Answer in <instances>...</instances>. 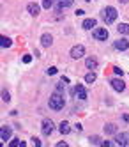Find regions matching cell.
<instances>
[{
  "label": "cell",
  "instance_id": "obj_6",
  "mask_svg": "<svg viewBox=\"0 0 129 147\" xmlns=\"http://www.w3.org/2000/svg\"><path fill=\"white\" fill-rule=\"evenodd\" d=\"M115 142L119 144L120 147H126V145H129V135H127V133H117V138H115Z\"/></svg>",
  "mask_w": 129,
  "mask_h": 147
},
{
  "label": "cell",
  "instance_id": "obj_31",
  "mask_svg": "<svg viewBox=\"0 0 129 147\" xmlns=\"http://www.w3.org/2000/svg\"><path fill=\"white\" fill-rule=\"evenodd\" d=\"M74 129H76V131H81V129H83V128H81V124H80V122H78V124H74Z\"/></svg>",
  "mask_w": 129,
  "mask_h": 147
},
{
  "label": "cell",
  "instance_id": "obj_28",
  "mask_svg": "<svg viewBox=\"0 0 129 147\" xmlns=\"http://www.w3.org/2000/svg\"><path fill=\"white\" fill-rule=\"evenodd\" d=\"M32 144H34V147H41V140H39V138H36V136L32 138Z\"/></svg>",
  "mask_w": 129,
  "mask_h": 147
},
{
  "label": "cell",
  "instance_id": "obj_27",
  "mask_svg": "<svg viewBox=\"0 0 129 147\" xmlns=\"http://www.w3.org/2000/svg\"><path fill=\"white\" fill-rule=\"evenodd\" d=\"M64 83H66V82H62V80H60V83H57V92H62L64 90Z\"/></svg>",
  "mask_w": 129,
  "mask_h": 147
},
{
  "label": "cell",
  "instance_id": "obj_7",
  "mask_svg": "<svg viewBox=\"0 0 129 147\" xmlns=\"http://www.w3.org/2000/svg\"><path fill=\"white\" fill-rule=\"evenodd\" d=\"M94 37L99 41H106L108 39V30L106 28H94Z\"/></svg>",
  "mask_w": 129,
  "mask_h": 147
},
{
  "label": "cell",
  "instance_id": "obj_24",
  "mask_svg": "<svg viewBox=\"0 0 129 147\" xmlns=\"http://www.w3.org/2000/svg\"><path fill=\"white\" fill-rule=\"evenodd\" d=\"M53 5V0H42V7L44 9H50Z\"/></svg>",
  "mask_w": 129,
  "mask_h": 147
},
{
  "label": "cell",
  "instance_id": "obj_17",
  "mask_svg": "<svg viewBox=\"0 0 129 147\" xmlns=\"http://www.w3.org/2000/svg\"><path fill=\"white\" fill-rule=\"evenodd\" d=\"M74 4V0H58V7H57V11H60V9L64 7H71Z\"/></svg>",
  "mask_w": 129,
  "mask_h": 147
},
{
  "label": "cell",
  "instance_id": "obj_15",
  "mask_svg": "<svg viewBox=\"0 0 129 147\" xmlns=\"http://www.w3.org/2000/svg\"><path fill=\"white\" fill-rule=\"evenodd\" d=\"M104 131H106V135H117V126L108 122V124H104Z\"/></svg>",
  "mask_w": 129,
  "mask_h": 147
},
{
  "label": "cell",
  "instance_id": "obj_9",
  "mask_svg": "<svg viewBox=\"0 0 129 147\" xmlns=\"http://www.w3.org/2000/svg\"><path fill=\"white\" fill-rule=\"evenodd\" d=\"M53 128H55V126H53L51 121H48V119L42 121V133H44V135H51L53 133Z\"/></svg>",
  "mask_w": 129,
  "mask_h": 147
},
{
  "label": "cell",
  "instance_id": "obj_16",
  "mask_svg": "<svg viewBox=\"0 0 129 147\" xmlns=\"http://www.w3.org/2000/svg\"><path fill=\"white\" fill-rule=\"evenodd\" d=\"M95 23H97V22H95V20L94 18H87V20H85V22H83V28H87V30H90V28H94L95 27Z\"/></svg>",
  "mask_w": 129,
  "mask_h": 147
},
{
  "label": "cell",
  "instance_id": "obj_12",
  "mask_svg": "<svg viewBox=\"0 0 129 147\" xmlns=\"http://www.w3.org/2000/svg\"><path fill=\"white\" fill-rule=\"evenodd\" d=\"M51 43H53V37H51V34H42V36H41V45L44 46V48L51 46Z\"/></svg>",
  "mask_w": 129,
  "mask_h": 147
},
{
  "label": "cell",
  "instance_id": "obj_11",
  "mask_svg": "<svg viewBox=\"0 0 129 147\" xmlns=\"http://www.w3.org/2000/svg\"><path fill=\"white\" fill-rule=\"evenodd\" d=\"M58 131H60L62 135H69V133H71V126H69V122H67V121H62V122L58 124Z\"/></svg>",
  "mask_w": 129,
  "mask_h": 147
},
{
  "label": "cell",
  "instance_id": "obj_8",
  "mask_svg": "<svg viewBox=\"0 0 129 147\" xmlns=\"http://www.w3.org/2000/svg\"><path fill=\"white\" fill-rule=\"evenodd\" d=\"M113 46H115V50H120V51H126V50L129 48V41H127V39H117Z\"/></svg>",
  "mask_w": 129,
  "mask_h": 147
},
{
  "label": "cell",
  "instance_id": "obj_19",
  "mask_svg": "<svg viewBox=\"0 0 129 147\" xmlns=\"http://www.w3.org/2000/svg\"><path fill=\"white\" fill-rule=\"evenodd\" d=\"M117 30H119V34L127 36V34H129V25H127V23H120L119 27H117Z\"/></svg>",
  "mask_w": 129,
  "mask_h": 147
},
{
  "label": "cell",
  "instance_id": "obj_14",
  "mask_svg": "<svg viewBox=\"0 0 129 147\" xmlns=\"http://www.w3.org/2000/svg\"><path fill=\"white\" fill-rule=\"evenodd\" d=\"M85 66H87V69L94 71L95 67H97V59H94V57H89L87 60H85Z\"/></svg>",
  "mask_w": 129,
  "mask_h": 147
},
{
  "label": "cell",
  "instance_id": "obj_34",
  "mask_svg": "<svg viewBox=\"0 0 129 147\" xmlns=\"http://www.w3.org/2000/svg\"><path fill=\"white\" fill-rule=\"evenodd\" d=\"M119 2H120V4H127V2H129V0H119Z\"/></svg>",
  "mask_w": 129,
  "mask_h": 147
},
{
  "label": "cell",
  "instance_id": "obj_26",
  "mask_svg": "<svg viewBox=\"0 0 129 147\" xmlns=\"http://www.w3.org/2000/svg\"><path fill=\"white\" fill-rule=\"evenodd\" d=\"M113 73H115V75H119V76H122V75H124V71H122L119 66H115V67H113Z\"/></svg>",
  "mask_w": 129,
  "mask_h": 147
},
{
  "label": "cell",
  "instance_id": "obj_22",
  "mask_svg": "<svg viewBox=\"0 0 129 147\" xmlns=\"http://www.w3.org/2000/svg\"><path fill=\"white\" fill-rule=\"evenodd\" d=\"M99 142H101V138H99L97 135H94V136H90V144H94V145H101Z\"/></svg>",
  "mask_w": 129,
  "mask_h": 147
},
{
  "label": "cell",
  "instance_id": "obj_3",
  "mask_svg": "<svg viewBox=\"0 0 129 147\" xmlns=\"http://www.w3.org/2000/svg\"><path fill=\"white\" fill-rule=\"evenodd\" d=\"M69 55L73 57V59H81V57H85V46H81V45H76V46H73L71 48V51H69Z\"/></svg>",
  "mask_w": 129,
  "mask_h": 147
},
{
  "label": "cell",
  "instance_id": "obj_32",
  "mask_svg": "<svg viewBox=\"0 0 129 147\" xmlns=\"http://www.w3.org/2000/svg\"><path fill=\"white\" fill-rule=\"evenodd\" d=\"M57 147H69V145H67L66 142H58V144H57Z\"/></svg>",
  "mask_w": 129,
  "mask_h": 147
},
{
  "label": "cell",
  "instance_id": "obj_23",
  "mask_svg": "<svg viewBox=\"0 0 129 147\" xmlns=\"http://www.w3.org/2000/svg\"><path fill=\"white\" fill-rule=\"evenodd\" d=\"M57 71H58V69H57L55 66H51V67H48V71H46V73H48L50 76H53V75H57Z\"/></svg>",
  "mask_w": 129,
  "mask_h": 147
},
{
  "label": "cell",
  "instance_id": "obj_20",
  "mask_svg": "<svg viewBox=\"0 0 129 147\" xmlns=\"http://www.w3.org/2000/svg\"><path fill=\"white\" fill-rule=\"evenodd\" d=\"M11 45H13V41H11L9 37H5V36H2V39H0V46L2 48H11Z\"/></svg>",
  "mask_w": 129,
  "mask_h": 147
},
{
  "label": "cell",
  "instance_id": "obj_29",
  "mask_svg": "<svg viewBox=\"0 0 129 147\" xmlns=\"http://www.w3.org/2000/svg\"><path fill=\"white\" fill-rule=\"evenodd\" d=\"M23 62H25V64H30V62H32V55H23Z\"/></svg>",
  "mask_w": 129,
  "mask_h": 147
},
{
  "label": "cell",
  "instance_id": "obj_13",
  "mask_svg": "<svg viewBox=\"0 0 129 147\" xmlns=\"http://www.w3.org/2000/svg\"><path fill=\"white\" fill-rule=\"evenodd\" d=\"M27 11H28L32 16H37V14H39V11H41V7H39L37 4H34V2H30V4L27 5Z\"/></svg>",
  "mask_w": 129,
  "mask_h": 147
},
{
  "label": "cell",
  "instance_id": "obj_10",
  "mask_svg": "<svg viewBox=\"0 0 129 147\" xmlns=\"http://www.w3.org/2000/svg\"><path fill=\"white\" fill-rule=\"evenodd\" d=\"M0 136H2V142H7L11 136H13V131H11V128H7V126H2V129H0Z\"/></svg>",
  "mask_w": 129,
  "mask_h": 147
},
{
  "label": "cell",
  "instance_id": "obj_21",
  "mask_svg": "<svg viewBox=\"0 0 129 147\" xmlns=\"http://www.w3.org/2000/svg\"><path fill=\"white\" fill-rule=\"evenodd\" d=\"M2 101H4V103H9V101H11V94H9L5 89L2 90Z\"/></svg>",
  "mask_w": 129,
  "mask_h": 147
},
{
  "label": "cell",
  "instance_id": "obj_2",
  "mask_svg": "<svg viewBox=\"0 0 129 147\" xmlns=\"http://www.w3.org/2000/svg\"><path fill=\"white\" fill-rule=\"evenodd\" d=\"M103 20H104V22L106 23H113L115 22V20H117V14H119V13H117V9L115 7H112V5H108V7H104L103 9Z\"/></svg>",
  "mask_w": 129,
  "mask_h": 147
},
{
  "label": "cell",
  "instance_id": "obj_1",
  "mask_svg": "<svg viewBox=\"0 0 129 147\" xmlns=\"http://www.w3.org/2000/svg\"><path fill=\"white\" fill-rule=\"evenodd\" d=\"M48 105H50V108H53V110H62L64 105H66V101H64V96H62L60 92H55V94H51V96H50Z\"/></svg>",
  "mask_w": 129,
  "mask_h": 147
},
{
  "label": "cell",
  "instance_id": "obj_35",
  "mask_svg": "<svg viewBox=\"0 0 129 147\" xmlns=\"http://www.w3.org/2000/svg\"><path fill=\"white\" fill-rule=\"evenodd\" d=\"M85 2H92V0H85Z\"/></svg>",
  "mask_w": 129,
  "mask_h": 147
},
{
  "label": "cell",
  "instance_id": "obj_5",
  "mask_svg": "<svg viewBox=\"0 0 129 147\" xmlns=\"http://www.w3.org/2000/svg\"><path fill=\"white\" fill-rule=\"evenodd\" d=\"M74 96H76L78 99H87V89H85L83 85H80V83H78V85L76 87H74Z\"/></svg>",
  "mask_w": 129,
  "mask_h": 147
},
{
  "label": "cell",
  "instance_id": "obj_30",
  "mask_svg": "<svg viewBox=\"0 0 129 147\" xmlns=\"http://www.w3.org/2000/svg\"><path fill=\"white\" fill-rule=\"evenodd\" d=\"M99 147H110V142H108V140H104V142H101Z\"/></svg>",
  "mask_w": 129,
  "mask_h": 147
},
{
  "label": "cell",
  "instance_id": "obj_25",
  "mask_svg": "<svg viewBox=\"0 0 129 147\" xmlns=\"http://www.w3.org/2000/svg\"><path fill=\"white\" fill-rule=\"evenodd\" d=\"M19 144H21V140H18V138H13V140L9 142V147H18Z\"/></svg>",
  "mask_w": 129,
  "mask_h": 147
},
{
  "label": "cell",
  "instance_id": "obj_4",
  "mask_svg": "<svg viewBox=\"0 0 129 147\" xmlns=\"http://www.w3.org/2000/svg\"><path fill=\"white\" fill-rule=\"evenodd\" d=\"M110 83H112L113 90H117V92H124V90H126V83H124L120 78H113Z\"/></svg>",
  "mask_w": 129,
  "mask_h": 147
},
{
  "label": "cell",
  "instance_id": "obj_33",
  "mask_svg": "<svg viewBox=\"0 0 129 147\" xmlns=\"http://www.w3.org/2000/svg\"><path fill=\"white\" fill-rule=\"evenodd\" d=\"M18 147H27V144H25V142H21V144H19Z\"/></svg>",
  "mask_w": 129,
  "mask_h": 147
},
{
  "label": "cell",
  "instance_id": "obj_18",
  "mask_svg": "<svg viewBox=\"0 0 129 147\" xmlns=\"http://www.w3.org/2000/svg\"><path fill=\"white\" fill-rule=\"evenodd\" d=\"M95 80H97V75H95L94 71H90V73H87V75H85V82H87V83H94Z\"/></svg>",
  "mask_w": 129,
  "mask_h": 147
}]
</instances>
